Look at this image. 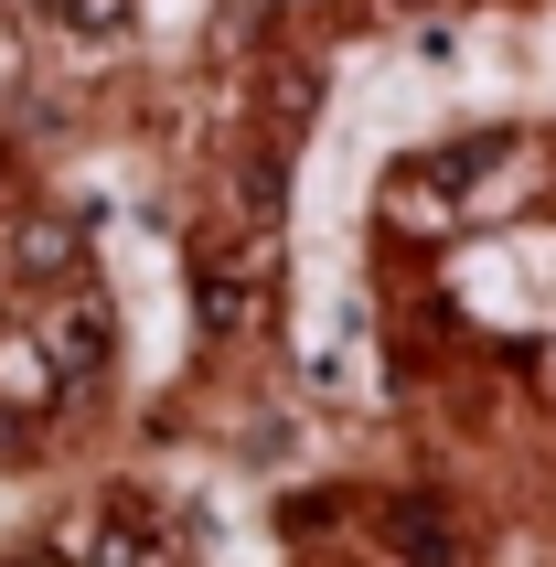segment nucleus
<instances>
[{"label":"nucleus","instance_id":"obj_1","mask_svg":"<svg viewBox=\"0 0 556 567\" xmlns=\"http://www.w3.org/2000/svg\"><path fill=\"white\" fill-rule=\"evenodd\" d=\"M268 236H204L193 247V321L215 332V343H257V321H268Z\"/></svg>","mask_w":556,"mask_h":567},{"label":"nucleus","instance_id":"obj_2","mask_svg":"<svg viewBox=\"0 0 556 567\" xmlns=\"http://www.w3.org/2000/svg\"><path fill=\"white\" fill-rule=\"evenodd\" d=\"M471 172H482V151H418V161H397L385 172V225H450L471 204Z\"/></svg>","mask_w":556,"mask_h":567},{"label":"nucleus","instance_id":"obj_3","mask_svg":"<svg viewBox=\"0 0 556 567\" xmlns=\"http://www.w3.org/2000/svg\"><path fill=\"white\" fill-rule=\"evenodd\" d=\"M107 343H119L107 300H96V289H64V311L43 321V375H54V396H86V385L107 375Z\"/></svg>","mask_w":556,"mask_h":567},{"label":"nucleus","instance_id":"obj_4","mask_svg":"<svg viewBox=\"0 0 556 567\" xmlns=\"http://www.w3.org/2000/svg\"><path fill=\"white\" fill-rule=\"evenodd\" d=\"M75 546H86V557H161L172 536H161L151 493H107V504H96V525H86Z\"/></svg>","mask_w":556,"mask_h":567},{"label":"nucleus","instance_id":"obj_5","mask_svg":"<svg viewBox=\"0 0 556 567\" xmlns=\"http://www.w3.org/2000/svg\"><path fill=\"white\" fill-rule=\"evenodd\" d=\"M54 32H64V43H86V54H107V43L140 32V0H54Z\"/></svg>","mask_w":556,"mask_h":567},{"label":"nucleus","instance_id":"obj_6","mask_svg":"<svg viewBox=\"0 0 556 567\" xmlns=\"http://www.w3.org/2000/svg\"><path fill=\"white\" fill-rule=\"evenodd\" d=\"M385 536L406 546V557H450V525H439V504H397V525Z\"/></svg>","mask_w":556,"mask_h":567},{"label":"nucleus","instance_id":"obj_7","mask_svg":"<svg viewBox=\"0 0 556 567\" xmlns=\"http://www.w3.org/2000/svg\"><path fill=\"white\" fill-rule=\"evenodd\" d=\"M0 75H11V22H0Z\"/></svg>","mask_w":556,"mask_h":567}]
</instances>
